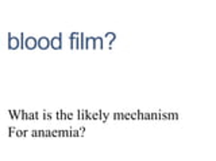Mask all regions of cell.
Returning a JSON list of instances; mask_svg holds the SVG:
<instances>
[{"instance_id": "7a4b0ae2", "label": "cell", "mask_w": 216, "mask_h": 161, "mask_svg": "<svg viewBox=\"0 0 216 161\" xmlns=\"http://www.w3.org/2000/svg\"><path fill=\"white\" fill-rule=\"evenodd\" d=\"M36 45H38V40L34 39V38H28V39L26 40V46L28 48H34Z\"/></svg>"}, {"instance_id": "277c9868", "label": "cell", "mask_w": 216, "mask_h": 161, "mask_svg": "<svg viewBox=\"0 0 216 161\" xmlns=\"http://www.w3.org/2000/svg\"><path fill=\"white\" fill-rule=\"evenodd\" d=\"M52 46H53V47H56V48H60V47H61V45H60V38L53 39L52 40Z\"/></svg>"}, {"instance_id": "3957f363", "label": "cell", "mask_w": 216, "mask_h": 161, "mask_svg": "<svg viewBox=\"0 0 216 161\" xmlns=\"http://www.w3.org/2000/svg\"><path fill=\"white\" fill-rule=\"evenodd\" d=\"M18 47V40L15 38H11L10 39V48H16Z\"/></svg>"}, {"instance_id": "6da1fadb", "label": "cell", "mask_w": 216, "mask_h": 161, "mask_svg": "<svg viewBox=\"0 0 216 161\" xmlns=\"http://www.w3.org/2000/svg\"><path fill=\"white\" fill-rule=\"evenodd\" d=\"M38 46H39L41 48H47V47H49V39L45 38V36L41 38V39L38 40Z\"/></svg>"}]
</instances>
